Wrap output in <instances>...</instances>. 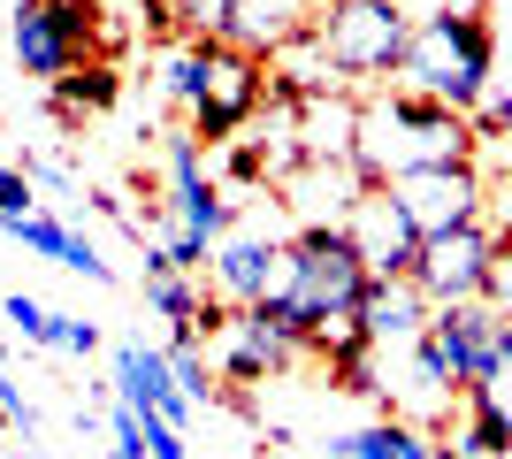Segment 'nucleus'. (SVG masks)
I'll return each mask as SVG.
<instances>
[{
	"mask_svg": "<svg viewBox=\"0 0 512 459\" xmlns=\"http://www.w3.org/2000/svg\"><path fill=\"white\" fill-rule=\"evenodd\" d=\"M474 153H482V138H474L467 115L436 108V100H421V92H367L360 100V138H352V169L367 176V184H406V176L421 169H467Z\"/></svg>",
	"mask_w": 512,
	"mask_h": 459,
	"instance_id": "obj_1",
	"label": "nucleus"
},
{
	"mask_svg": "<svg viewBox=\"0 0 512 459\" xmlns=\"http://www.w3.org/2000/svg\"><path fill=\"white\" fill-rule=\"evenodd\" d=\"M490 69H497V31L474 16L467 0H459V8L413 16L406 62H398L390 85H398V92H421V100H436V108H451V115H467V123H474L482 100H490Z\"/></svg>",
	"mask_w": 512,
	"mask_h": 459,
	"instance_id": "obj_2",
	"label": "nucleus"
},
{
	"mask_svg": "<svg viewBox=\"0 0 512 459\" xmlns=\"http://www.w3.org/2000/svg\"><path fill=\"white\" fill-rule=\"evenodd\" d=\"M367 291H375V276H367V261L352 253L344 230H329V222L291 230V245H283V299L299 306V322L314 329V352L360 345Z\"/></svg>",
	"mask_w": 512,
	"mask_h": 459,
	"instance_id": "obj_3",
	"label": "nucleus"
},
{
	"mask_svg": "<svg viewBox=\"0 0 512 459\" xmlns=\"http://www.w3.org/2000/svg\"><path fill=\"white\" fill-rule=\"evenodd\" d=\"M413 39V16L398 0H329V16L314 23V46L329 54L337 85H383L398 77Z\"/></svg>",
	"mask_w": 512,
	"mask_h": 459,
	"instance_id": "obj_4",
	"label": "nucleus"
},
{
	"mask_svg": "<svg viewBox=\"0 0 512 459\" xmlns=\"http://www.w3.org/2000/svg\"><path fill=\"white\" fill-rule=\"evenodd\" d=\"M8 46H16L23 77L62 85L100 54V8L92 0H16L8 8Z\"/></svg>",
	"mask_w": 512,
	"mask_h": 459,
	"instance_id": "obj_5",
	"label": "nucleus"
},
{
	"mask_svg": "<svg viewBox=\"0 0 512 459\" xmlns=\"http://www.w3.org/2000/svg\"><path fill=\"white\" fill-rule=\"evenodd\" d=\"M314 345V329L299 322V306L283 299H260V306H230L222 314V329H214V375L222 383H268V375H283L299 352Z\"/></svg>",
	"mask_w": 512,
	"mask_h": 459,
	"instance_id": "obj_6",
	"label": "nucleus"
},
{
	"mask_svg": "<svg viewBox=\"0 0 512 459\" xmlns=\"http://www.w3.org/2000/svg\"><path fill=\"white\" fill-rule=\"evenodd\" d=\"M428 352H436V368L451 375V391H490L497 375L512 360V314H497L490 299H467V306H436V322H428Z\"/></svg>",
	"mask_w": 512,
	"mask_h": 459,
	"instance_id": "obj_7",
	"label": "nucleus"
},
{
	"mask_svg": "<svg viewBox=\"0 0 512 459\" xmlns=\"http://www.w3.org/2000/svg\"><path fill=\"white\" fill-rule=\"evenodd\" d=\"M383 192L398 199V215L413 222V238H421V245L490 222V176L474 169V161H467V169H421V176H406V184H383Z\"/></svg>",
	"mask_w": 512,
	"mask_h": 459,
	"instance_id": "obj_8",
	"label": "nucleus"
},
{
	"mask_svg": "<svg viewBox=\"0 0 512 459\" xmlns=\"http://www.w3.org/2000/svg\"><path fill=\"white\" fill-rule=\"evenodd\" d=\"M497 253H505V230L474 222V230H451V238L421 245V299L428 306H467V299H490V276H497Z\"/></svg>",
	"mask_w": 512,
	"mask_h": 459,
	"instance_id": "obj_9",
	"label": "nucleus"
},
{
	"mask_svg": "<svg viewBox=\"0 0 512 459\" xmlns=\"http://www.w3.org/2000/svg\"><path fill=\"white\" fill-rule=\"evenodd\" d=\"M260 100H268L260 62L237 54V46H222V39H207V92H199V108H192V138H207V146L237 138L260 115Z\"/></svg>",
	"mask_w": 512,
	"mask_h": 459,
	"instance_id": "obj_10",
	"label": "nucleus"
},
{
	"mask_svg": "<svg viewBox=\"0 0 512 459\" xmlns=\"http://www.w3.org/2000/svg\"><path fill=\"white\" fill-rule=\"evenodd\" d=\"M344 238H352V253L367 261L375 284H413V276H421V238H413V222L398 215V199H390L383 184H367V192L352 199Z\"/></svg>",
	"mask_w": 512,
	"mask_h": 459,
	"instance_id": "obj_11",
	"label": "nucleus"
},
{
	"mask_svg": "<svg viewBox=\"0 0 512 459\" xmlns=\"http://www.w3.org/2000/svg\"><path fill=\"white\" fill-rule=\"evenodd\" d=\"M283 245L276 230H230V238L214 245V261H207V284L222 306H260V299H276L283 291Z\"/></svg>",
	"mask_w": 512,
	"mask_h": 459,
	"instance_id": "obj_12",
	"label": "nucleus"
},
{
	"mask_svg": "<svg viewBox=\"0 0 512 459\" xmlns=\"http://www.w3.org/2000/svg\"><path fill=\"white\" fill-rule=\"evenodd\" d=\"M115 406H130V414H161L169 429H192V398L176 391V368L161 345H138V337H123L115 345Z\"/></svg>",
	"mask_w": 512,
	"mask_h": 459,
	"instance_id": "obj_13",
	"label": "nucleus"
},
{
	"mask_svg": "<svg viewBox=\"0 0 512 459\" xmlns=\"http://www.w3.org/2000/svg\"><path fill=\"white\" fill-rule=\"evenodd\" d=\"M306 31H314L306 0H230V16H222V46L253 54V62H268V54H291Z\"/></svg>",
	"mask_w": 512,
	"mask_h": 459,
	"instance_id": "obj_14",
	"label": "nucleus"
},
{
	"mask_svg": "<svg viewBox=\"0 0 512 459\" xmlns=\"http://www.w3.org/2000/svg\"><path fill=\"white\" fill-rule=\"evenodd\" d=\"M428 322H436V306L421 299V284H375L360 306V337L375 352H406L428 337Z\"/></svg>",
	"mask_w": 512,
	"mask_h": 459,
	"instance_id": "obj_15",
	"label": "nucleus"
},
{
	"mask_svg": "<svg viewBox=\"0 0 512 459\" xmlns=\"http://www.w3.org/2000/svg\"><path fill=\"white\" fill-rule=\"evenodd\" d=\"M329 459H444V444L428 437V429H413V421L383 414L375 429H344V437L321 444Z\"/></svg>",
	"mask_w": 512,
	"mask_h": 459,
	"instance_id": "obj_16",
	"label": "nucleus"
},
{
	"mask_svg": "<svg viewBox=\"0 0 512 459\" xmlns=\"http://www.w3.org/2000/svg\"><path fill=\"white\" fill-rule=\"evenodd\" d=\"M459 406H467V429H459L444 452H459V459H512V414L505 406H497L490 391H467Z\"/></svg>",
	"mask_w": 512,
	"mask_h": 459,
	"instance_id": "obj_17",
	"label": "nucleus"
},
{
	"mask_svg": "<svg viewBox=\"0 0 512 459\" xmlns=\"http://www.w3.org/2000/svg\"><path fill=\"white\" fill-rule=\"evenodd\" d=\"M115 92H123V77H115L107 62H85L77 77H62V85H54V115H62V123H85V115L115 108Z\"/></svg>",
	"mask_w": 512,
	"mask_h": 459,
	"instance_id": "obj_18",
	"label": "nucleus"
},
{
	"mask_svg": "<svg viewBox=\"0 0 512 459\" xmlns=\"http://www.w3.org/2000/svg\"><path fill=\"white\" fill-rule=\"evenodd\" d=\"M0 322L16 329L23 345H39V352H62V314H54L46 299H31V291H8V299H0Z\"/></svg>",
	"mask_w": 512,
	"mask_h": 459,
	"instance_id": "obj_19",
	"label": "nucleus"
},
{
	"mask_svg": "<svg viewBox=\"0 0 512 459\" xmlns=\"http://www.w3.org/2000/svg\"><path fill=\"white\" fill-rule=\"evenodd\" d=\"M8 238H16L23 253H39V261H54V268H62L69 238H77V222H69L62 207H39V215H23V222H8Z\"/></svg>",
	"mask_w": 512,
	"mask_h": 459,
	"instance_id": "obj_20",
	"label": "nucleus"
},
{
	"mask_svg": "<svg viewBox=\"0 0 512 459\" xmlns=\"http://www.w3.org/2000/svg\"><path fill=\"white\" fill-rule=\"evenodd\" d=\"M169 368H176V391L192 398V406H214V398H222V375H214V360L199 352V337H176Z\"/></svg>",
	"mask_w": 512,
	"mask_h": 459,
	"instance_id": "obj_21",
	"label": "nucleus"
},
{
	"mask_svg": "<svg viewBox=\"0 0 512 459\" xmlns=\"http://www.w3.org/2000/svg\"><path fill=\"white\" fill-rule=\"evenodd\" d=\"M23 176H31V192H54V199L77 192V169H69V161H54V153H23Z\"/></svg>",
	"mask_w": 512,
	"mask_h": 459,
	"instance_id": "obj_22",
	"label": "nucleus"
},
{
	"mask_svg": "<svg viewBox=\"0 0 512 459\" xmlns=\"http://www.w3.org/2000/svg\"><path fill=\"white\" fill-rule=\"evenodd\" d=\"M23 215H39V192H31V176H23V169H0V230L23 222Z\"/></svg>",
	"mask_w": 512,
	"mask_h": 459,
	"instance_id": "obj_23",
	"label": "nucleus"
},
{
	"mask_svg": "<svg viewBox=\"0 0 512 459\" xmlns=\"http://www.w3.org/2000/svg\"><path fill=\"white\" fill-rule=\"evenodd\" d=\"M0 429H23V437L39 429V406L23 398V383H16V375H8V368H0Z\"/></svg>",
	"mask_w": 512,
	"mask_h": 459,
	"instance_id": "obj_24",
	"label": "nucleus"
},
{
	"mask_svg": "<svg viewBox=\"0 0 512 459\" xmlns=\"http://www.w3.org/2000/svg\"><path fill=\"white\" fill-rule=\"evenodd\" d=\"M138 429H146V459H192V437L169 429L161 414H138Z\"/></svg>",
	"mask_w": 512,
	"mask_h": 459,
	"instance_id": "obj_25",
	"label": "nucleus"
},
{
	"mask_svg": "<svg viewBox=\"0 0 512 459\" xmlns=\"http://www.w3.org/2000/svg\"><path fill=\"white\" fill-rule=\"evenodd\" d=\"M62 352L92 360V352H100V322H85V314H62Z\"/></svg>",
	"mask_w": 512,
	"mask_h": 459,
	"instance_id": "obj_26",
	"label": "nucleus"
},
{
	"mask_svg": "<svg viewBox=\"0 0 512 459\" xmlns=\"http://www.w3.org/2000/svg\"><path fill=\"white\" fill-rule=\"evenodd\" d=\"M474 138H512V100H505V92H490V100H482V115H474Z\"/></svg>",
	"mask_w": 512,
	"mask_h": 459,
	"instance_id": "obj_27",
	"label": "nucleus"
},
{
	"mask_svg": "<svg viewBox=\"0 0 512 459\" xmlns=\"http://www.w3.org/2000/svg\"><path fill=\"white\" fill-rule=\"evenodd\" d=\"M490 207H497V215H505V238H512V161H505V169H497V184H490Z\"/></svg>",
	"mask_w": 512,
	"mask_h": 459,
	"instance_id": "obj_28",
	"label": "nucleus"
},
{
	"mask_svg": "<svg viewBox=\"0 0 512 459\" xmlns=\"http://www.w3.org/2000/svg\"><path fill=\"white\" fill-rule=\"evenodd\" d=\"M490 398H497V406H505V414H512V360H505V375H497V383H490Z\"/></svg>",
	"mask_w": 512,
	"mask_h": 459,
	"instance_id": "obj_29",
	"label": "nucleus"
}]
</instances>
